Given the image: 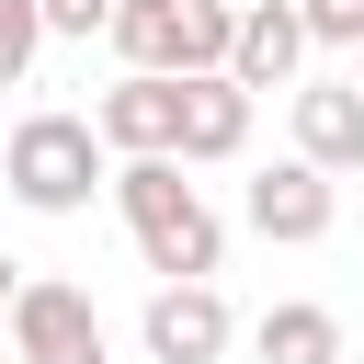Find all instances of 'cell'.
Wrapping results in <instances>:
<instances>
[{"mask_svg":"<svg viewBox=\"0 0 364 364\" xmlns=\"http://www.w3.org/2000/svg\"><path fill=\"white\" fill-rule=\"evenodd\" d=\"M182 23H193V0H114V57L182 80Z\"/></svg>","mask_w":364,"mask_h":364,"instance_id":"cell-10","label":"cell"},{"mask_svg":"<svg viewBox=\"0 0 364 364\" xmlns=\"http://www.w3.org/2000/svg\"><path fill=\"white\" fill-rule=\"evenodd\" d=\"M11 364H114V353H102V307H91L80 284L34 273V284L11 296Z\"/></svg>","mask_w":364,"mask_h":364,"instance_id":"cell-3","label":"cell"},{"mask_svg":"<svg viewBox=\"0 0 364 364\" xmlns=\"http://www.w3.org/2000/svg\"><path fill=\"white\" fill-rule=\"evenodd\" d=\"M102 159H114V148H102L91 114H23L11 148H0V182H11V205H34V216H80V205L114 182Z\"/></svg>","mask_w":364,"mask_h":364,"instance_id":"cell-2","label":"cell"},{"mask_svg":"<svg viewBox=\"0 0 364 364\" xmlns=\"http://www.w3.org/2000/svg\"><path fill=\"white\" fill-rule=\"evenodd\" d=\"M91 125H102L114 159H182V80H171V68H125V80L91 102Z\"/></svg>","mask_w":364,"mask_h":364,"instance_id":"cell-5","label":"cell"},{"mask_svg":"<svg viewBox=\"0 0 364 364\" xmlns=\"http://www.w3.org/2000/svg\"><path fill=\"white\" fill-rule=\"evenodd\" d=\"M307 11V46H353L364 57V0H296Z\"/></svg>","mask_w":364,"mask_h":364,"instance_id":"cell-13","label":"cell"},{"mask_svg":"<svg viewBox=\"0 0 364 364\" xmlns=\"http://www.w3.org/2000/svg\"><path fill=\"white\" fill-rule=\"evenodd\" d=\"M296 159L364 171V80H307L296 91Z\"/></svg>","mask_w":364,"mask_h":364,"instance_id":"cell-8","label":"cell"},{"mask_svg":"<svg viewBox=\"0 0 364 364\" xmlns=\"http://www.w3.org/2000/svg\"><path fill=\"white\" fill-rule=\"evenodd\" d=\"M250 148V91L228 68H193L182 80V159H239Z\"/></svg>","mask_w":364,"mask_h":364,"instance_id":"cell-9","label":"cell"},{"mask_svg":"<svg viewBox=\"0 0 364 364\" xmlns=\"http://www.w3.org/2000/svg\"><path fill=\"white\" fill-rule=\"evenodd\" d=\"M114 205H125V228H136V250H148L159 284H205L228 262V228L182 182V159H114Z\"/></svg>","mask_w":364,"mask_h":364,"instance_id":"cell-1","label":"cell"},{"mask_svg":"<svg viewBox=\"0 0 364 364\" xmlns=\"http://www.w3.org/2000/svg\"><path fill=\"white\" fill-rule=\"evenodd\" d=\"M34 57H46V0H0V91H23Z\"/></svg>","mask_w":364,"mask_h":364,"instance_id":"cell-12","label":"cell"},{"mask_svg":"<svg viewBox=\"0 0 364 364\" xmlns=\"http://www.w3.org/2000/svg\"><path fill=\"white\" fill-rule=\"evenodd\" d=\"M353 80H364V68H353Z\"/></svg>","mask_w":364,"mask_h":364,"instance_id":"cell-18","label":"cell"},{"mask_svg":"<svg viewBox=\"0 0 364 364\" xmlns=\"http://www.w3.org/2000/svg\"><path fill=\"white\" fill-rule=\"evenodd\" d=\"M0 341H11V318H0Z\"/></svg>","mask_w":364,"mask_h":364,"instance_id":"cell-16","label":"cell"},{"mask_svg":"<svg viewBox=\"0 0 364 364\" xmlns=\"http://www.w3.org/2000/svg\"><path fill=\"white\" fill-rule=\"evenodd\" d=\"M239 216H250L262 239L307 250V239H330V228H341V171H318V159H273V171H250Z\"/></svg>","mask_w":364,"mask_h":364,"instance_id":"cell-4","label":"cell"},{"mask_svg":"<svg viewBox=\"0 0 364 364\" xmlns=\"http://www.w3.org/2000/svg\"><path fill=\"white\" fill-rule=\"evenodd\" d=\"M262 364H341V318L318 307V296H284V307H262Z\"/></svg>","mask_w":364,"mask_h":364,"instance_id":"cell-11","label":"cell"},{"mask_svg":"<svg viewBox=\"0 0 364 364\" xmlns=\"http://www.w3.org/2000/svg\"><path fill=\"white\" fill-rule=\"evenodd\" d=\"M296 68H307V11L296 0H250L239 11V46H228V80L239 91H284Z\"/></svg>","mask_w":364,"mask_h":364,"instance_id":"cell-7","label":"cell"},{"mask_svg":"<svg viewBox=\"0 0 364 364\" xmlns=\"http://www.w3.org/2000/svg\"><path fill=\"white\" fill-rule=\"evenodd\" d=\"M228 296L216 284H159L148 296V318H136V341H148V364H216L228 353Z\"/></svg>","mask_w":364,"mask_h":364,"instance_id":"cell-6","label":"cell"},{"mask_svg":"<svg viewBox=\"0 0 364 364\" xmlns=\"http://www.w3.org/2000/svg\"><path fill=\"white\" fill-rule=\"evenodd\" d=\"M46 34H80L91 46V34H114V0H46Z\"/></svg>","mask_w":364,"mask_h":364,"instance_id":"cell-14","label":"cell"},{"mask_svg":"<svg viewBox=\"0 0 364 364\" xmlns=\"http://www.w3.org/2000/svg\"><path fill=\"white\" fill-rule=\"evenodd\" d=\"M11 296H23V262H11V250H0V318H11Z\"/></svg>","mask_w":364,"mask_h":364,"instance_id":"cell-15","label":"cell"},{"mask_svg":"<svg viewBox=\"0 0 364 364\" xmlns=\"http://www.w3.org/2000/svg\"><path fill=\"white\" fill-rule=\"evenodd\" d=\"M228 11H250V0H228Z\"/></svg>","mask_w":364,"mask_h":364,"instance_id":"cell-17","label":"cell"}]
</instances>
